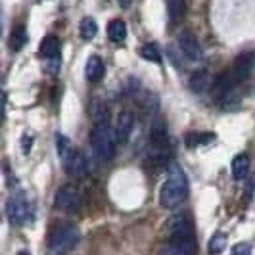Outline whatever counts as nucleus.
Listing matches in <instances>:
<instances>
[{
  "mask_svg": "<svg viewBox=\"0 0 255 255\" xmlns=\"http://www.w3.org/2000/svg\"><path fill=\"white\" fill-rule=\"evenodd\" d=\"M79 33L85 40H92V38L98 35V23L94 17H83L81 19V25H79Z\"/></svg>",
  "mask_w": 255,
  "mask_h": 255,
  "instance_id": "obj_20",
  "label": "nucleus"
},
{
  "mask_svg": "<svg viewBox=\"0 0 255 255\" xmlns=\"http://www.w3.org/2000/svg\"><path fill=\"white\" fill-rule=\"evenodd\" d=\"M115 130L110 123H98L90 130V146L100 161H112L115 155Z\"/></svg>",
  "mask_w": 255,
  "mask_h": 255,
  "instance_id": "obj_3",
  "label": "nucleus"
},
{
  "mask_svg": "<svg viewBox=\"0 0 255 255\" xmlns=\"http://www.w3.org/2000/svg\"><path fill=\"white\" fill-rule=\"evenodd\" d=\"M190 90L192 92H196V94H202L207 90V87L211 85V77L209 73L205 71V69H200V71H194L190 77Z\"/></svg>",
  "mask_w": 255,
  "mask_h": 255,
  "instance_id": "obj_16",
  "label": "nucleus"
},
{
  "mask_svg": "<svg viewBox=\"0 0 255 255\" xmlns=\"http://www.w3.org/2000/svg\"><path fill=\"white\" fill-rule=\"evenodd\" d=\"M134 127V117L128 110H123L121 114L117 115V121H115V136L119 142H127L130 132Z\"/></svg>",
  "mask_w": 255,
  "mask_h": 255,
  "instance_id": "obj_11",
  "label": "nucleus"
},
{
  "mask_svg": "<svg viewBox=\"0 0 255 255\" xmlns=\"http://www.w3.org/2000/svg\"><path fill=\"white\" fill-rule=\"evenodd\" d=\"M104 73H106V67H104L102 58L100 56H90L87 60V65H85V77L90 83H98V81H102Z\"/></svg>",
  "mask_w": 255,
  "mask_h": 255,
  "instance_id": "obj_13",
  "label": "nucleus"
},
{
  "mask_svg": "<svg viewBox=\"0 0 255 255\" xmlns=\"http://www.w3.org/2000/svg\"><path fill=\"white\" fill-rule=\"evenodd\" d=\"M81 204H83V196H81V190L77 188L75 184L60 186L58 192H56V196H54V207L60 209V211H65V213L79 211Z\"/></svg>",
  "mask_w": 255,
  "mask_h": 255,
  "instance_id": "obj_4",
  "label": "nucleus"
},
{
  "mask_svg": "<svg viewBox=\"0 0 255 255\" xmlns=\"http://www.w3.org/2000/svg\"><path fill=\"white\" fill-rule=\"evenodd\" d=\"M117 2H119V6H121V8H128L132 0H117Z\"/></svg>",
  "mask_w": 255,
  "mask_h": 255,
  "instance_id": "obj_30",
  "label": "nucleus"
},
{
  "mask_svg": "<svg viewBox=\"0 0 255 255\" xmlns=\"http://www.w3.org/2000/svg\"><path fill=\"white\" fill-rule=\"evenodd\" d=\"M140 56L144 60H148V62H153V64H161L163 62V58H161V50H159V46L155 44V42H148V44H144L140 50Z\"/></svg>",
  "mask_w": 255,
  "mask_h": 255,
  "instance_id": "obj_22",
  "label": "nucleus"
},
{
  "mask_svg": "<svg viewBox=\"0 0 255 255\" xmlns=\"http://www.w3.org/2000/svg\"><path fill=\"white\" fill-rule=\"evenodd\" d=\"M179 48L190 62H200L204 58L202 46H200L198 38H196V35L192 31H182L179 35Z\"/></svg>",
  "mask_w": 255,
  "mask_h": 255,
  "instance_id": "obj_7",
  "label": "nucleus"
},
{
  "mask_svg": "<svg viewBox=\"0 0 255 255\" xmlns=\"http://www.w3.org/2000/svg\"><path fill=\"white\" fill-rule=\"evenodd\" d=\"M177 252H180L182 255H196L198 252V246H196V240H194V234H188V236H177V238H171V244Z\"/></svg>",
  "mask_w": 255,
  "mask_h": 255,
  "instance_id": "obj_14",
  "label": "nucleus"
},
{
  "mask_svg": "<svg viewBox=\"0 0 255 255\" xmlns=\"http://www.w3.org/2000/svg\"><path fill=\"white\" fill-rule=\"evenodd\" d=\"M230 255H252V246L248 242H238L230 250Z\"/></svg>",
  "mask_w": 255,
  "mask_h": 255,
  "instance_id": "obj_26",
  "label": "nucleus"
},
{
  "mask_svg": "<svg viewBox=\"0 0 255 255\" xmlns=\"http://www.w3.org/2000/svg\"><path fill=\"white\" fill-rule=\"evenodd\" d=\"M108 37H110V40L117 42V44L125 42V38H127V23L123 19H112L110 25H108Z\"/></svg>",
  "mask_w": 255,
  "mask_h": 255,
  "instance_id": "obj_17",
  "label": "nucleus"
},
{
  "mask_svg": "<svg viewBox=\"0 0 255 255\" xmlns=\"http://www.w3.org/2000/svg\"><path fill=\"white\" fill-rule=\"evenodd\" d=\"M56 150H58V155H60L62 161L71 153L73 146H71V142H69V138H67L65 134H60V132L56 134Z\"/></svg>",
  "mask_w": 255,
  "mask_h": 255,
  "instance_id": "obj_24",
  "label": "nucleus"
},
{
  "mask_svg": "<svg viewBox=\"0 0 255 255\" xmlns=\"http://www.w3.org/2000/svg\"><path fill=\"white\" fill-rule=\"evenodd\" d=\"M15 255H31L29 252H19V254H15Z\"/></svg>",
  "mask_w": 255,
  "mask_h": 255,
  "instance_id": "obj_31",
  "label": "nucleus"
},
{
  "mask_svg": "<svg viewBox=\"0 0 255 255\" xmlns=\"http://www.w3.org/2000/svg\"><path fill=\"white\" fill-rule=\"evenodd\" d=\"M186 196H188L186 175L177 163H171L169 173H167V180L161 184V190H159V204L167 209H175L186 200Z\"/></svg>",
  "mask_w": 255,
  "mask_h": 255,
  "instance_id": "obj_1",
  "label": "nucleus"
},
{
  "mask_svg": "<svg viewBox=\"0 0 255 255\" xmlns=\"http://www.w3.org/2000/svg\"><path fill=\"white\" fill-rule=\"evenodd\" d=\"M250 157H248V153H238V155H234V159H232V177L236 180H244L248 177V173H250Z\"/></svg>",
  "mask_w": 255,
  "mask_h": 255,
  "instance_id": "obj_15",
  "label": "nucleus"
},
{
  "mask_svg": "<svg viewBox=\"0 0 255 255\" xmlns=\"http://www.w3.org/2000/svg\"><path fill=\"white\" fill-rule=\"evenodd\" d=\"M254 65H255V54L254 52H244L240 54L236 60H234V64H232V79H234V83L238 85V83H244L248 77L252 75V71H254Z\"/></svg>",
  "mask_w": 255,
  "mask_h": 255,
  "instance_id": "obj_6",
  "label": "nucleus"
},
{
  "mask_svg": "<svg viewBox=\"0 0 255 255\" xmlns=\"http://www.w3.org/2000/svg\"><path fill=\"white\" fill-rule=\"evenodd\" d=\"M167 234L169 238H177V236H188L192 234V223L186 215H173L167 221Z\"/></svg>",
  "mask_w": 255,
  "mask_h": 255,
  "instance_id": "obj_10",
  "label": "nucleus"
},
{
  "mask_svg": "<svg viewBox=\"0 0 255 255\" xmlns=\"http://www.w3.org/2000/svg\"><path fill=\"white\" fill-rule=\"evenodd\" d=\"M90 115H92L94 125L108 123V108H106V104H102L100 100H94L92 106H90Z\"/></svg>",
  "mask_w": 255,
  "mask_h": 255,
  "instance_id": "obj_23",
  "label": "nucleus"
},
{
  "mask_svg": "<svg viewBox=\"0 0 255 255\" xmlns=\"http://www.w3.org/2000/svg\"><path fill=\"white\" fill-rule=\"evenodd\" d=\"M6 217L15 227H23L31 219V207L23 196H12L6 204Z\"/></svg>",
  "mask_w": 255,
  "mask_h": 255,
  "instance_id": "obj_5",
  "label": "nucleus"
},
{
  "mask_svg": "<svg viewBox=\"0 0 255 255\" xmlns=\"http://www.w3.org/2000/svg\"><path fill=\"white\" fill-rule=\"evenodd\" d=\"M27 44V29L25 25H17L12 29L10 35V48L12 52H19Z\"/></svg>",
  "mask_w": 255,
  "mask_h": 255,
  "instance_id": "obj_19",
  "label": "nucleus"
},
{
  "mask_svg": "<svg viewBox=\"0 0 255 255\" xmlns=\"http://www.w3.org/2000/svg\"><path fill=\"white\" fill-rule=\"evenodd\" d=\"M215 140V134L213 132H198V130H190V132H186V136H184V144L188 146V148H198V146H205V144H209V142Z\"/></svg>",
  "mask_w": 255,
  "mask_h": 255,
  "instance_id": "obj_18",
  "label": "nucleus"
},
{
  "mask_svg": "<svg viewBox=\"0 0 255 255\" xmlns=\"http://www.w3.org/2000/svg\"><path fill=\"white\" fill-rule=\"evenodd\" d=\"M64 169L71 175V177H85L87 175V159L85 155L79 152V150H71V153L65 157L64 161Z\"/></svg>",
  "mask_w": 255,
  "mask_h": 255,
  "instance_id": "obj_9",
  "label": "nucleus"
},
{
  "mask_svg": "<svg viewBox=\"0 0 255 255\" xmlns=\"http://www.w3.org/2000/svg\"><path fill=\"white\" fill-rule=\"evenodd\" d=\"M38 54L42 58H46V60L60 58V38L56 35H46L38 44Z\"/></svg>",
  "mask_w": 255,
  "mask_h": 255,
  "instance_id": "obj_12",
  "label": "nucleus"
},
{
  "mask_svg": "<svg viewBox=\"0 0 255 255\" xmlns=\"http://www.w3.org/2000/svg\"><path fill=\"white\" fill-rule=\"evenodd\" d=\"M79 236L75 225H56L48 234V255H67L77 246Z\"/></svg>",
  "mask_w": 255,
  "mask_h": 255,
  "instance_id": "obj_2",
  "label": "nucleus"
},
{
  "mask_svg": "<svg viewBox=\"0 0 255 255\" xmlns=\"http://www.w3.org/2000/svg\"><path fill=\"white\" fill-rule=\"evenodd\" d=\"M31 148H33V136H31L29 132H25L23 138H21V152L27 155V153L31 152Z\"/></svg>",
  "mask_w": 255,
  "mask_h": 255,
  "instance_id": "obj_28",
  "label": "nucleus"
},
{
  "mask_svg": "<svg viewBox=\"0 0 255 255\" xmlns=\"http://www.w3.org/2000/svg\"><path fill=\"white\" fill-rule=\"evenodd\" d=\"M234 79L230 71H223L213 79V85H211V94L215 96V100H225L230 92H234Z\"/></svg>",
  "mask_w": 255,
  "mask_h": 255,
  "instance_id": "obj_8",
  "label": "nucleus"
},
{
  "mask_svg": "<svg viewBox=\"0 0 255 255\" xmlns=\"http://www.w3.org/2000/svg\"><path fill=\"white\" fill-rule=\"evenodd\" d=\"M167 10H169V19H171L173 23H177V21L182 19V15H184V10H186V0H169Z\"/></svg>",
  "mask_w": 255,
  "mask_h": 255,
  "instance_id": "obj_21",
  "label": "nucleus"
},
{
  "mask_svg": "<svg viewBox=\"0 0 255 255\" xmlns=\"http://www.w3.org/2000/svg\"><path fill=\"white\" fill-rule=\"evenodd\" d=\"M44 69H46V73H50V75H56V73L60 71V58L46 60V65H44Z\"/></svg>",
  "mask_w": 255,
  "mask_h": 255,
  "instance_id": "obj_27",
  "label": "nucleus"
},
{
  "mask_svg": "<svg viewBox=\"0 0 255 255\" xmlns=\"http://www.w3.org/2000/svg\"><path fill=\"white\" fill-rule=\"evenodd\" d=\"M161 255H182V254H180V252H177L173 246H169L167 250H163V252H161Z\"/></svg>",
  "mask_w": 255,
  "mask_h": 255,
  "instance_id": "obj_29",
  "label": "nucleus"
},
{
  "mask_svg": "<svg viewBox=\"0 0 255 255\" xmlns=\"http://www.w3.org/2000/svg\"><path fill=\"white\" fill-rule=\"evenodd\" d=\"M227 246V236L223 232H215L209 240V254L211 255H219Z\"/></svg>",
  "mask_w": 255,
  "mask_h": 255,
  "instance_id": "obj_25",
  "label": "nucleus"
}]
</instances>
